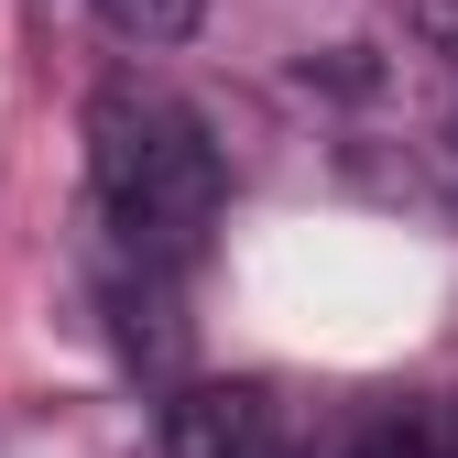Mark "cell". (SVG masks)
Returning <instances> with one entry per match:
<instances>
[{
	"mask_svg": "<svg viewBox=\"0 0 458 458\" xmlns=\"http://www.w3.org/2000/svg\"><path fill=\"white\" fill-rule=\"evenodd\" d=\"M88 186H98V218L142 273H186L218 229V197H229V164L208 142V121L164 88H98L88 98Z\"/></svg>",
	"mask_w": 458,
	"mask_h": 458,
	"instance_id": "obj_1",
	"label": "cell"
},
{
	"mask_svg": "<svg viewBox=\"0 0 458 458\" xmlns=\"http://www.w3.org/2000/svg\"><path fill=\"white\" fill-rule=\"evenodd\" d=\"M164 458H284V437L251 382H186L164 404Z\"/></svg>",
	"mask_w": 458,
	"mask_h": 458,
	"instance_id": "obj_2",
	"label": "cell"
},
{
	"mask_svg": "<svg viewBox=\"0 0 458 458\" xmlns=\"http://www.w3.org/2000/svg\"><path fill=\"white\" fill-rule=\"evenodd\" d=\"M88 12L121 33V44H186L197 33V0H88Z\"/></svg>",
	"mask_w": 458,
	"mask_h": 458,
	"instance_id": "obj_3",
	"label": "cell"
},
{
	"mask_svg": "<svg viewBox=\"0 0 458 458\" xmlns=\"http://www.w3.org/2000/svg\"><path fill=\"white\" fill-rule=\"evenodd\" d=\"M415 22L437 33V55H458V0H415Z\"/></svg>",
	"mask_w": 458,
	"mask_h": 458,
	"instance_id": "obj_4",
	"label": "cell"
},
{
	"mask_svg": "<svg viewBox=\"0 0 458 458\" xmlns=\"http://www.w3.org/2000/svg\"><path fill=\"white\" fill-rule=\"evenodd\" d=\"M404 458H415V447H404Z\"/></svg>",
	"mask_w": 458,
	"mask_h": 458,
	"instance_id": "obj_5",
	"label": "cell"
}]
</instances>
